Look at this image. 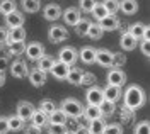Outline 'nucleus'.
I'll return each mask as SVG.
<instances>
[{
  "mask_svg": "<svg viewBox=\"0 0 150 134\" xmlns=\"http://www.w3.org/2000/svg\"><path fill=\"white\" fill-rule=\"evenodd\" d=\"M120 10L126 15H133L138 10V2L137 0H120Z\"/></svg>",
  "mask_w": 150,
  "mask_h": 134,
  "instance_id": "nucleus-20",
  "label": "nucleus"
},
{
  "mask_svg": "<svg viewBox=\"0 0 150 134\" xmlns=\"http://www.w3.org/2000/svg\"><path fill=\"white\" fill-rule=\"evenodd\" d=\"M5 65H7V59L0 58V70H2V68H5Z\"/></svg>",
  "mask_w": 150,
  "mask_h": 134,
  "instance_id": "nucleus-50",
  "label": "nucleus"
},
{
  "mask_svg": "<svg viewBox=\"0 0 150 134\" xmlns=\"http://www.w3.org/2000/svg\"><path fill=\"white\" fill-rule=\"evenodd\" d=\"M7 124H9V131H21L24 127V121L16 114V115L7 117Z\"/></svg>",
  "mask_w": 150,
  "mask_h": 134,
  "instance_id": "nucleus-28",
  "label": "nucleus"
},
{
  "mask_svg": "<svg viewBox=\"0 0 150 134\" xmlns=\"http://www.w3.org/2000/svg\"><path fill=\"white\" fill-rule=\"evenodd\" d=\"M103 97L104 100H109V102H116L120 97H121V87H116V85H109L103 90Z\"/></svg>",
  "mask_w": 150,
  "mask_h": 134,
  "instance_id": "nucleus-16",
  "label": "nucleus"
},
{
  "mask_svg": "<svg viewBox=\"0 0 150 134\" xmlns=\"http://www.w3.org/2000/svg\"><path fill=\"white\" fill-rule=\"evenodd\" d=\"M96 3H97V0H80V10H84V12H91Z\"/></svg>",
  "mask_w": 150,
  "mask_h": 134,
  "instance_id": "nucleus-42",
  "label": "nucleus"
},
{
  "mask_svg": "<svg viewBox=\"0 0 150 134\" xmlns=\"http://www.w3.org/2000/svg\"><path fill=\"white\" fill-rule=\"evenodd\" d=\"M10 73L14 78H26L29 73V68L26 65V61L22 59H16L12 65H10Z\"/></svg>",
  "mask_w": 150,
  "mask_h": 134,
  "instance_id": "nucleus-5",
  "label": "nucleus"
},
{
  "mask_svg": "<svg viewBox=\"0 0 150 134\" xmlns=\"http://www.w3.org/2000/svg\"><path fill=\"white\" fill-rule=\"evenodd\" d=\"M26 39V29L22 27H12L9 32V41L10 43H21Z\"/></svg>",
  "mask_w": 150,
  "mask_h": 134,
  "instance_id": "nucleus-23",
  "label": "nucleus"
},
{
  "mask_svg": "<svg viewBox=\"0 0 150 134\" xmlns=\"http://www.w3.org/2000/svg\"><path fill=\"white\" fill-rule=\"evenodd\" d=\"M60 109L65 112L67 117H70V119H77V117H80L82 112H84V105L79 102V100H75V98H65L63 102H62V105Z\"/></svg>",
  "mask_w": 150,
  "mask_h": 134,
  "instance_id": "nucleus-2",
  "label": "nucleus"
},
{
  "mask_svg": "<svg viewBox=\"0 0 150 134\" xmlns=\"http://www.w3.org/2000/svg\"><path fill=\"white\" fill-rule=\"evenodd\" d=\"M103 134H123V127L120 124H108L104 126Z\"/></svg>",
  "mask_w": 150,
  "mask_h": 134,
  "instance_id": "nucleus-40",
  "label": "nucleus"
},
{
  "mask_svg": "<svg viewBox=\"0 0 150 134\" xmlns=\"http://www.w3.org/2000/svg\"><path fill=\"white\" fill-rule=\"evenodd\" d=\"M48 38L51 43H62V41H67L68 39V31H67L63 26H51L50 27V32H48Z\"/></svg>",
  "mask_w": 150,
  "mask_h": 134,
  "instance_id": "nucleus-3",
  "label": "nucleus"
},
{
  "mask_svg": "<svg viewBox=\"0 0 150 134\" xmlns=\"http://www.w3.org/2000/svg\"><path fill=\"white\" fill-rule=\"evenodd\" d=\"M135 134H150V124L149 121H140L135 126Z\"/></svg>",
  "mask_w": 150,
  "mask_h": 134,
  "instance_id": "nucleus-39",
  "label": "nucleus"
},
{
  "mask_svg": "<svg viewBox=\"0 0 150 134\" xmlns=\"http://www.w3.org/2000/svg\"><path fill=\"white\" fill-rule=\"evenodd\" d=\"M50 71H51V75H53L56 80H65L67 75H68V71H70V66L65 65V63H62V61H55Z\"/></svg>",
  "mask_w": 150,
  "mask_h": 134,
  "instance_id": "nucleus-9",
  "label": "nucleus"
},
{
  "mask_svg": "<svg viewBox=\"0 0 150 134\" xmlns=\"http://www.w3.org/2000/svg\"><path fill=\"white\" fill-rule=\"evenodd\" d=\"M12 10H16V0H0V14L7 15Z\"/></svg>",
  "mask_w": 150,
  "mask_h": 134,
  "instance_id": "nucleus-34",
  "label": "nucleus"
},
{
  "mask_svg": "<svg viewBox=\"0 0 150 134\" xmlns=\"http://www.w3.org/2000/svg\"><path fill=\"white\" fill-rule=\"evenodd\" d=\"M145 104V92L140 85H130L125 92V107L130 110H137Z\"/></svg>",
  "mask_w": 150,
  "mask_h": 134,
  "instance_id": "nucleus-1",
  "label": "nucleus"
},
{
  "mask_svg": "<svg viewBox=\"0 0 150 134\" xmlns=\"http://www.w3.org/2000/svg\"><path fill=\"white\" fill-rule=\"evenodd\" d=\"M28 77H29L31 85H34V87H43L45 83H46V73L41 71L39 68L31 70V73H28Z\"/></svg>",
  "mask_w": 150,
  "mask_h": 134,
  "instance_id": "nucleus-14",
  "label": "nucleus"
},
{
  "mask_svg": "<svg viewBox=\"0 0 150 134\" xmlns=\"http://www.w3.org/2000/svg\"><path fill=\"white\" fill-rule=\"evenodd\" d=\"M33 112H34V105L31 104V102H26V100H21L17 104V115L26 122V121H29L31 119V115H33Z\"/></svg>",
  "mask_w": 150,
  "mask_h": 134,
  "instance_id": "nucleus-8",
  "label": "nucleus"
},
{
  "mask_svg": "<svg viewBox=\"0 0 150 134\" xmlns=\"http://www.w3.org/2000/svg\"><path fill=\"white\" fill-rule=\"evenodd\" d=\"M31 121H33V124L38 126V127H43L45 124H48V115L43 112V110H36L34 109V112L31 115Z\"/></svg>",
  "mask_w": 150,
  "mask_h": 134,
  "instance_id": "nucleus-25",
  "label": "nucleus"
},
{
  "mask_svg": "<svg viewBox=\"0 0 150 134\" xmlns=\"http://www.w3.org/2000/svg\"><path fill=\"white\" fill-rule=\"evenodd\" d=\"M9 41V32H7V29L0 27V44L2 43H7Z\"/></svg>",
  "mask_w": 150,
  "mask_h": 134,
  "instance_id": "nucleus-47",
  "label": "nucleus"
},
{
  "mask_svg": "<svg viewBox=\"0 0 150 134\" xmlns=\"http://www.w3.org/2000/svg\"><path fill=\"white\" fill-rule=\"evenodd\" d=\"M4 83H5V73L0 70V87H4Z\"/></svg>",
  "mask_w": 150,
  "mask_h": 134,
  "instance_id": "nucleus-49",
  "label": "nucleus"
},
{
  "mask_svg": "<svg viewBox=\"0 0 150 134\" xmlns=\"http://www.w3.org/2000/svg\"><path fill=\"white\" fill-rule=\"evenodd\" d=\"M85 98H87V104L89 105H99L101 102L104 100L103 97V90L99 87H91L85 94Z\"/></svg>",
  "mask_w": 150,
  "mask_h": 134,
  "instance_id": "nucleus-6",
  "label": "nucleus"
},
{
  "mask_svg": "<svg viewBox=\"0 0 150 134\" xmlns=\"http://www.w3.org/2000/svg\"><path fill=\"white\" fill-rule=\"evenodd\" d=\"M91 12H92V15H94V17H96L97 20H101L103 17H106V15H108V10L104 9L103 3H96V5L92 7V10H91Z\"/></svg>",
  "mask_w": 150,
  "mask_h": 134,
  "instance_id": "nucleus-37",
  "label": "nucleus"
},
{
  "mask_svg": "<svg viewBox=\"0 0 150 134\" xmlns=\"http://www.w3.org/2000/svg\"><path fill=\"white\" fill-rule=\"evenodd\" d=\"M103 34H104V31L99 27V24H91V27L87 31V36L91 39H101Z\"/></svg>",
  "mask_w": 150,
  "mask_h": 134,
  "instance_id": "nucleus-35",
  "label": "nucleus"
},
{
  "mask_svg": "<svg viewBox=\"0 0 150 134\" xmlns=\"http://www.w3.org/2000/svg\"><path fill=\"white\" fill-rule=\"evenodd\" d=\"M55 109H56V105H55L53 100H41V104H39V110H43L46 115L51 114Z\"/></svg>",
  "mask_w": 150,
  "mask_h": 134,
  "instance_id": "nucleus-38",
  "label": "nucleus"
},
{
  "mask_svg": "<svg viewBox=\"0 0 150 134\" xmlns=\"http://www.w3.org/2000/svg\"><path fill=\"white\" fill-rule=\"evenodd\" d=\"M82 115H85L87 121H94V119H101V117H103L101 110H99V105H87L84 109Z\"/></svg>",
  "mask_w": 150,
  "mask_h": 134,
  "instance_id": "nucleus-24",
  "label": "nucleus"
},
{
  "mask_svg": "<svg viewBox=\"0 0 150 134\" xmlns=\"http://www.w3.org/2000/svg\"><path fill=\"white\" fill-rule=\"evenodd\" d=\"M9 51H10V54H14V56H21L26 51L24 41H21V43H9Z\"/></svg>",
  "mask_w": 150,
  "mask_h": 134,
  "instance_id": "nucleus-33",
  "label": "nucleus"
},
{
  "mask_svg": "<svg viewBox=\"0 0 150 134\" xmlns=\"http://www.w3.org/2000/svg\"><path fill=\"white\" fill-rule=\"evenodd\" d=\"M24 53L28 54L29 59H39V58L45 54V49H43V46L39 43H31V44L26 46V51Z\"/></svg>",
  "mask_w": 150,
  "mask_h": 134,
  "instance_id": "nucleus-18",
  "label": "nucleus"
},
{
  "mask_svg": "<svg viewBox=\"0 0 150 134\" xmlns=\"http://www.w3.org/2000/svg\"><path fill=\"white\" fill-rule=\"evenodd\" d=\"M120 44H121V48L125 51H131V49L137 48V44H138V39H135L131 36L130 32H123L121 34V39H120Z\"/></svg>",
  "mask_w": 150,
  "mask_h": 134,
  "instance_id": "nucleus-19",
  "label": "nucleus"
},
{
  "mask_svg": "<svg viewBox=\"0 0 150 134\" xmlns=\"http://www.w3.org/2000/svg\"><path fill=\"white\" fill-rule=\"evenodd\" d=\"M67 119L68 117L65 115V112L62 109H55L51 114H48V122L50 124H65Z\"/></svg>",
  "mask_w": 150,
  "mask_h": 134,
  "instance_id": "nucleus-22",
  "label": "nucleus"
},
{
  "mask_svg": "<svg viewBox=\"0 0 150 134\" xmlns=\"http://www.w3.org/2000/svg\"><path fill=\"white\" fill-rule=\"evenodd\" d=\"M91 24H92V22H91L89 19H80L74 27H75V31H77L79 36H87V31H89V27H91Z\"/></svg>",
  "mask_w": 150,
  "mask_h": 134,
  "instance_id": "nucleus-30",
  "label": "nucleus"
},
{
  "mask_svg": "<svg viewBox=\"0 0 150 134\" xmlns=\"http://www.w3.org/2000/svg\"><path fill=\"white\" fill-rule=\"evenodd\" d=\"M125 82H126V75H125V71H123V70H120V68L111 70V71L108 73V83H109V85L121 87Z\"/></svg>",
  "mask_w": 150,
  "mask_h": 134,
  "instance_id": "nucleus-11",
  "label": "nucleus"
},
{
  "mask_svg": "<svg viewBox=\"0 0 150 134\" xmlns=\"http://www.w3.org/2000/svg\"><path fill=\"white\" fill-rule=\"evenodd\" d=\"M75 134H89V129H87V127H84V126H80V127L75 131Z\"/></svg>",
  "mask_w": 150,
  "mask_h": 134,
  "instance_id": "nucleus-48",
  "label": "nucleus"
},
{
  "mask_svg": "<svg viewBox=\"0 0 150 134\" xmlns=\"http://www.w3.org/2000/svg\"><path fill=\"white\" fill-rule=\"evenodd\" d=\"M96 63L101 66H112V53L108 49H96Z\"/></svg>",
  "mask_w": 150,
  "mask_h": 134,
  "instance_id": "nucleus-13",
  "label": "nucleus"
},
{
  "mask_svg": "<svg viewBox=\"0 0 150 134\" xmlns=\"http://www.w3.org/2000/svg\"><path fill=\"white\" fill-rule=\"evenodd\" d=\"M38 61V68L41 70V71H50L51 70V66H53V63H55V59L51 56H46V54H43V56L39 58V59H36Z\"/></svg>",
  "mask_w": 150,
  "mask_h": 134,
  "instance_id": "nucleus-27",
  "label": "nucleus"
},
{
  "mask_svg": "<svg viewBox=\"0 0 150 134\" xmlns=\"http://www.w3.org/2000/svg\"><path fill=\"white\" fill-rule=\"evenodd\" d=\"M9 133V124H7V117H0V134Z\"/></svg>",
  "mask_w": 150,
  "mask_h": 134,
  "instance_id": "nucleus-45",
  "label": "nucleus"
},
{
  "mask_svg": "<svg viewBox=\"0 0 150 134\" xmlns=\"http://www.w3.org/2000/svg\"><path fill=\"white\" fill-rule=\"evenodd\" d=\"M140 49H142V53H143L145 56H149L150 54V39H142Z\"/></svg>",
  "mask_w": 150,
  "mask_h": 134,
  "instance_id": "nucleus-44",
  "label": "nucleus"
},
{
  "mask_svg": "<svg viewBox=\"0 0 150 134\" xmlns=\"http://www.w3.org/2000/svg\"><path fill=\"white\" fill-rule=\"evenodd\" d=\"M26 134H43V133H41V127L31 124V126H28V127H26Z\"/></svg>",
  "mask_w": 150,
  "mask_h": 134,
  "instance_id": "nucleus-46",
  "label": "nucleus"
},
{
  "mask_svg": "<svg viewBox=\"0 0 150 134\" xmlns=\"http://www.w3.org/2000/svg\"><path fill=\"white\" fill-rule=\"evenodd\" d=\"M99 110L103 115H111L114 112V102H109V100H103L99 104Z\"/></svg>",
  "mask_w": 150,
  "mask_h": 134,
  "instance_id": "nucleus-36",
  "label": "nucleus"
},
{
  "mask_svg": "<svg viewBox=\"0 0 150 134\" xmlns=\"http://www.w3.org/2000/svg\"><path fill=\"white\" fill-rule=\"evenodd\" d=\"M5 24H7L10 29L12 27H21V26L24 24V15H22L17 9L12 10V12H9V14L5 15Z\"/></svg>",
  "mask_w": 150,
  "mask_h": 134,
  "instance_id": "nucleus-10",
  "label": "nucleus"
},
{
  "mask_svg": "<svg viewBox=\"0 0 150 134\" xmlns=\"http://www.w3.org/2000/svg\"><path fill=\"white\" fill-rule=\"evenodd\" d=\"M80 78H82V70L80 68H74V70L68 71L65 80L68 83H72V85H80Z\"/></svg>",
  "mask_w": 150,
  "mask_h": 134,
  "instance_id": "nucleus-29",
  "label": "nucleus"
},
{
  "mask_svg": "<svg viewBox=\"0 0 150 134\" xmlns=\"http://www.w3.org/2000/svg\"><path fill=\"white\" fill-rule=\"evenodd\" d=\"M79 56H80V59L84 61L85 65H92V63H96V49L91 48V46H84L80 49Z\"/></svg>",
  "mask_w": 150,
  "mask_h": 134,
  "instance_id": "nucleus-21",
  "label": "nucleus"
},
{
  "mask_svg": "<svg viewBox=\"0 0 150 134\" xmlns=\"http://www.w3.org/2000/svg\"><path fill=\"white\" fill-rule=\"evenodd\" d=\"M77 51H75L72 46H65V48H62L60 51V54H58V61H62V63H65L68 66H72L75 61H77Z\"/></svg>",
  "mask_w": 150,
  "mask_h": 134,
  "instance_id": "nucleus-4",
  "label": "nucleus"
},
{
  "mask_svg": "<svg viewBox=\"0 0 150 134\" xmlns=\"http://www.w3.org/2000/svg\"><path fill=\"white\" fill-rule=\"evenodd\" d=\"M65 134H75V133H74V131H67Z\"/></svg>",
  "mask_w": 150,
  "mask_h": 134,
  "instance_id": "nucleus-51",
  "label": "nucleus"
},
{
  "mask_svg": "<svg viewBox=\"0 0 150 134\" xmlns=\"http://www.w3.org/2000/svg\"><path fill=\"white\" fill-rule=\"evenodd\" d=\"M103 5L109 15H114L120 10V0H103Z\"/></svg>",
  "mask_w": 150,
  "mask_h": 134,
  "instance_id": "nucleus-32",
  "label": "nucleus"
},
{
  "mask_svg": "<svg viewBox=\"0 0 150 134\" xmlns=\"http://www.w3.org/2000/svg\"><path fill=\"white\" fill-rule=\"evenodd\" d=\"M130 32L131 36L135 39H150V34H149V26H145V24H140V22H137V24H133L130 27Z\"/></svg>",
  "mask_w": 150,
  "mask_h": 134,
  "instance_id": "nucleus-7",
  "label": "nucleus"
},
{
  "mask_svg": "<svg viewBox=\"0 0 150 134\" xmlns=\"http://www.w3.org/2000/svg\"><path fill=\"white\" fill-rule=\"evenodd\" d=\"M104 121L103 117L101 119H94L91 121V124H89V134H103V129H104Z\"/></svg>",
  "mask_w": 150,
  "mask_h": 134,
  "instance_id": "nucleus-31",
  "label": "nucleus"
},
{
  "mask_svg": "<svg viewBox=\"0 0 150 134\" xmlns=\"http://www.w3.org/2000/svg\"><path fill=\"white\" fill-rule=\"evenodd\" d=\"M97 24H99V27L103 29V31H116V29H118V26H120V20L116 19V17H114V15H109V14H108V15H106V17H103V19L99 20V22H97Z\"/></svg>",
  "mask_w": 150,
  "mask_h": 134,
  "instance_id": "nucleus-17",
  "label": "nucleus"
},
{
  "mask_svg": "<svg viewBox=\"0 0 150 134\" xmlns=\"http://www.w3.org/2000/svg\"><path fill=\"white\" fill-rule=\"evenodd\" d=\"M43 15H45V19L46 20H58V17H62V9H60V5H56V3H48L45 10H43Z\"/></svg>",
  "mask_w": 150,
  "mask_h": 134,
  "instance_id": "nucleus-15",
  "label": "nucleus"
},
{
  "mask_svg": "<svg viewBox=\"0 0 150 134\" xmlns=\"http://www.w3.org/2000/svg\"><path fill=\"white\" fill-rule=\"evenodd\" d=\"M67 127L65 124H50L48 127V134H65Z\"/></svg>",
  "mask_w": 150,
  "mask_h": 134,
  "instance_id": "nucleus-41",
  "label": "nucleus"
},
{
  "mask_svg": "<svg viewBox=\"0 0 150 134\" xmlns=\"http://www.w3.org/2000/svg\"><path fill=\"white\" fill-rule=\"evenodd\" d=\"M92 83H96V77L91 75V73H82L80 85H92Z\"/></svg>",
  "mask_w": 150,
  "mask_h": 134,
  "instance_id": "nucleus-43",
  "label": "nucleus"
},
{
  "mask_svg": "<svg viewBox=\"0 0 150 134\" xmlns=\"http://www.w3.org/2000/svg\"><path fill=\"white\" fill-rule=\"evenodd\" d=\"M62 17L65 20L68 26H75L79 20L82 19V15H80V10L75 9V7H68L65 12H62Z\"/></svg>",
  "mask_w": 150,
  "mask_h": 134,
  "instance_id": "nucleus-12",
  "label": "nucleus"
},
{
  "mask_svg": "<svg viewBox=\"0 0 150 134\" xmlns=\"http://www.w3.org/2000/svg\"><path fill=\"white\" fill-rule=\"evenodd\" d=\"M21 3H22V9L29 14H34L41 9V0H21Z\"/></svg>",
  "mask_w": 150,
  "mask_h": 134,
  "instance_id": "nucleus-26",
  "label": "nucleus"
}]
</instances>
